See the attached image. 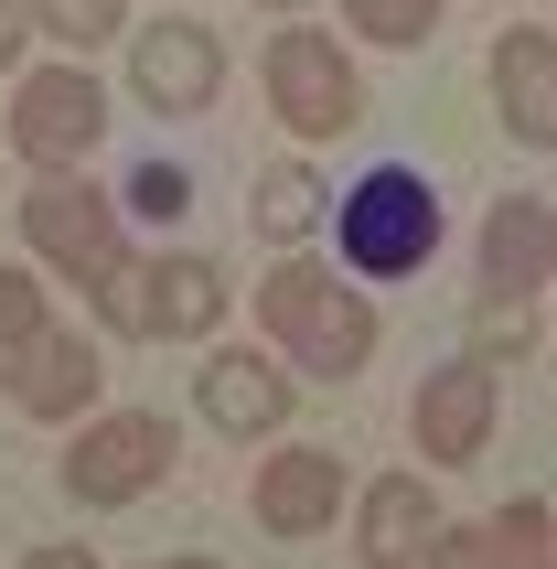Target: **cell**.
I'll return each mask as SVG.
<instances>
[{
    "mask_svg": "<svg viewBox=\"0 0 557 569\" xmlns=\"http://www.w3.org/2000/svg\"><path fill=\"white\" fill-rule=\"evenodd\" d=\"M140 301H151L140 333H161V345L183 333V345H193V333H215V322H225V269H215V258H193V248H161Z\"/></svg>",
    "mask_w": 557,
    "mask_h": 569,
    "instance_id": "obj_16",
    "label": "cell"
},
{
    "mask_svg": "<svg viewBox=\"0 0 557 569\" xmlns=\"http://www.w3.org/2000/svg\"><path fill=\"white\" fill-rule=\"evenodd\" d=\"M22 569H97V548H32Z\"/></svg>",
    "mask_w": 557,
    "mask_h": 569,
    "instance_id": "obj_24",
    "label": "cell"
},
{
    "mask_svg": "<svg viewBox=\"0 0 557 569\" xmlns=\"http://www.w3.org/2000/svg\"><path fill=\"white\" fill-rule=\"evenodd\" d=\"M43 333H54V301H43V280H32V269H0V377H11V366L43 345Z\"/></svg>",
    "mask_w": 557,
    "mask_h": 569,
    "instance_id": "obj_18",
    "label": "cell"
},
{
    "mask_svg": "<svg viewBox=\"0 0 557 569\" xmlns=\"http://www.w3.org/2000/svg\"><path fill=\"white\" fill-rule=\"evenodd\" d=\"M172 462H183V441H172V419H161V409H97L87 430L64 441L54 483H64L87 516H108V506H140Z\"/></svg>",
    "mask_w": 557,
    "mask_h": 569,
    "instance_id": "obj_4",
    "label": "cell"
},
{
    "mask_svg": "<svg viewBox=\"0 0 557 569\" xmlns=\"http://www.w3.org/2000/svg\"><path fill=\"white\" fill-rule=\"evenodd\" d=\"M494 108L526 151H557V32L547 22L494 32Z\"/></svg>",
    "mask_w": 557,
    "mask_h": 569,
    "instance_id": "obj_10",
    "label": "cell"
},
{
    "mask_svg": "<svg viewBox=\"0 0 557 569\" xmlns=\"http://www.w3.org/2000/svg\"><path fill=\"white\" fill-rule=\"evenodd\" d=\"M0 387L22 398V419H87V398H97L108 377H97V345H87V333H75V322H54V333H43V345H32Z\"/></svg>",
    "mask_w": 557,
    "mask_h": 569,
    "instance_id": "obj_15",
    "label": "cell"
},
{
    "mask_svg": "<svg viewBox=\"0 0 557 569\" xmlns=\"http://www.w3.org/2000/svg\"><path fill=\"white\" fill-rule=\"evenodd\" d=\"M151 569H215V559H151Z\"/></svg>",
    "mask_w": 557,
    "mask_h": 569,
    "instance_id": "obj_25",
    "label": "cell"
},
{
    "mask_svg": "<svg viewBox=\"0 0 557 569\" xmlns=\"http://www.w3.org/2000/svg\"><path fill=\"white\" fill-rule=\"evenodd\" d=\"M269 11H301V0H269Z\"/></svg>",
    "mask_w": 557,
    "mask_h": 569,
    "instance_id": "obj_26",
    "label": "cell"
},
{
    "mask_svg": "<svg viewBox=\"0 0 557 569\" xmlns=\"http://www.w3.org/2000/svg\"><path fill=\"white\" fill-rule=\"evenodd\" d=\"M129 87L151 97L161 119H193V108H215V87H225L215 32H204V22H172V11H161L151 32H129Z\"/></svg>",
    "mask_w": 557,
    "mask_h": 569,
    "instance_id": "obj_7",
    "label": "cell"
},
{
    "mask_svg": "<svg viewBox=\"0 0 557 569\" xmlns=\"http://www.w3.org/2000/svg\"><path fill=\"white\" fill-rule=\"evenodd\" d=\"M333 226H343V269H354V280H407V269L439 258V193L418 183L407 161L365 172V183L333 204Z\"/></svg>",
    "mask_w": 557,
    "mask_h": 569,
    "instance_id": "obj_3",
    "label": "cell"
},
{
    "mask_svg": "<svg viewBox=\"0 0 557 569\" xmlns=\"http://www.w3.org/2000/svg\"><path fill=\"white\" fill-rule=\"evenodd\" d=\"M269 108L301 140H343V129L365 119V87H354V64H343L333 32H311V22L269 32Z\"/></svg>",
    "mask_w": 557,
    "mask_h": 569,
    "instance_id": "obj_6",
    "label": "cell"
},
{
    "mask_svg": "<svg viewBox=\"0 0 557 569\" xmlns=\"http://www.w3.org/2000/svg\"><path fill=\"white\" fill-rule=\"evenodd\" d=\"M247 506H257L269 538H322V527L343 516V462L333 451H278V462H257Z\"/></svg>",
    "mask_w": 557,
    "mask_h": 569,
    "instance_id": "obj_12",
    "label": "cell"
},
{
    "mask_svg": "<svg viewBox=\"0 0 557 569\" xmlns=\"http://www.w3.org/2000/svg\"><path fill=\"white\" fill-rule=\"evenodd\" d=\"M429 569H557V516L536 506V495H515V506L450 527V538L429 548Z\"/></svg>",
    "mask_w": 557,
    "mask_h": 569,
    "instance_id": "obj_13",
    "label": "cell"
},
{
    "mask_svg": "<svg viewBox=\"0 0 557 569\" xmlns=\"http://www.w3.org/2000/svg\"><path fill=\"white\" fill-rule=\"evenodd\" d=\"M290 409H301V387L278 377V355H257V345H225V355H204V419H215V430L257 441V430H278Z\"/></svg>",
    "mask_w": 557,
    "mask_h": 569,
    "instance_id": "obj_14",
    "label": "cell"
},
{
    "mask_svg": "<svg viewBox=\"0 0 557 569\" xmlns=\"http://www.w3.org/2000/svg\"><path fill=\"white\" fill-rule=\"evenodd\" d=\"M536 355V301H472V366H526Z\"/></svg>",
    "mask_w": 557,
    "mask_h": 569,
    "instance_id": "obj_20",
    "label": "cell"
},
{
    "mask_svg": "<svg viewBox=\"0 0 557 569\" xmlns=\"http://www.w3.org/2000/svg\"><path fill=\"white\" fill-rule=\"evenodd\" d=\"M129 204H140V216H183V204H193V183L172 172V161H151V172L129 183Z\"/></svg>",
    "mask_w": 557,
    "mask_h": 569,
    "instance_id": "obj_22",
    "label": "cell"
},
{
    "mask_svg": "<svg viewBox=\"0 0 557 569\" xmlns=\"http://www.w3.org/2000/svg\"><path fill=\"white\" fill-rule=\"evenodd\" d=\"M247 226H257V237H278V248H301L311 226H333V193H322V172H301V161L257 172V193H247Z\"/></svg>",
    "mask_w": 557,
    "mask_h": 569,
    "instance_id": "obj_17",
    "label": "cell"
},
{
    "mask_svg": "<svg viewBox=\"0 0 557 569\" xmlns=\"http://www.w3.org/2000/svg\"><path fill=\"white\" fill-rule=\"evenodd\" d=\"M557 280V204L547 193H504L483 216V301H536Z\"/></svg>",
    "mask_w": 557,
    "mask_h": 569,
    "instance_id": "obj_8",
    "label": "cell"
},
{
    "mask_svg": "<svg viewBox=\"0 0 557 569\" xmlns=\"http://www.w3.org/2000/svg\"><path fill=\"white\" fill-rule=\"evenodd\" d=\"M43 43H119V0H32Z\"/></svg>",
    "mask_w": 557,
    "mask_h": 569,
    "instance_id": "obj_21",
    "label": "cell"
},
{
    "mask_svg": "<svg viewBox=\"0 0 557 569\" xmlns=\"http://www.w3.org/2000/svg\"><path fill=\"white\" fill-rule=\"evenodd\" d=\"M22 237H32V258L43 269H64V280L87 290H119L140 258H129V226H119V204L87 183V172H43V183L22 193Z\"/></svg>",
    "mask_w": 557,
    "mask_h": 569,
    "instance_id": "obj_2",
    "label": "cell"
},
{
    "mask_svg": "<svg viewBox=\"0 0 557 569\" xmlns=\"http://www.w3.org/2000/svg\"><path fill=\"white\" fill-rule=\"evenodd\" d=\"M494 398H504V387H494V366H472V355H462V366H439V377L418 387L407 430H418V451H429L439 473H462L472 451L494 441Z\"/></svg>",
    "mask_w": 557,
    "mask_h": 569,
    "instance_id": "obj_9",
    "label": "cell"
},
{
    "mask_svg": "<svg viewBox=\"0 0 557 569\" xmlns=\"http://www.w3.org/2000/svg\"><path fill=\"white\" fill-rule=\"evenodd\" d=\"M354 527H365V569H418L450 527H439V495L429 473H375L365 506H354Z\"/></svg>",
    "mask_w": 557,
    "mask_h": 569,
    "instance_id": "obj_11",
    "label": "cell"
},
{
    "mask_svg": "<svg viewBox=\"0 0 557 569\" xmlns=\"http://www.w3.org/2000/svg\"><path fill=\"white\" fill-rule=\"evenodd\" d=\"M343 22H354V43H397V54H418L439 32V0H343Z\"/></svg>",
    "mask_w": 557,
    "mask_h": 569,
    "instance_id": "obj_19",
    "label": "cell"
},
{
    "mask_svg": "<svg viewBox=\"0 0 557 569\" xmlns=\"http://www.w3.org/2000/svg\"><path fill=\"white\" fill-rule=\"evenodd\" d=\"M97 140H108V97H97L87 64H32L11 87V151L32 161V183L43 172H87Z\"/></svg>",
    "mask_w": 557,
    "mask_h": 569,
    "instance_id": "obj_5",
    "label": "cell"
},
{
    "mask_svg": "<svg viewBox=\"0 0 557 569\" xmlns=\"http://www.w3.org/2000/svg\"><path fill=\"white\" fill-rule=\"evenodd\" d=\"M22 32H32V0H0V64H22Z\"/></svg>",
    "mask_w": 557,
    "mask_h": 569,
    "instance_id": "obj_23",
    "label": "cell"
},
{
    "mask_svg": "<svg viewBox=\"0 0 557 569\" xmlns=\"http://www.w3.org/2000/svg\"><path fill=\"white\" fill-rule=\"evenodd\" d=\"M257 333L290 345L301 377H354L375 355V301L343 290V269H322V258H278L257 280Z\"/></svg>",
    "mask_w": 557,
    "mask_h": 569,
    "instance_id": "obj_1",
    "label": "cell"
}]
</instances>
